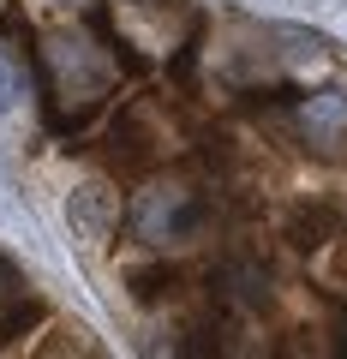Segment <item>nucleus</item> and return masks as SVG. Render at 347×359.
<instances>
[{
  "label": "nucleus",
  "instance_id": "423d86ee",
  "mask_svg": "<svg viewBox=\"0 0 347 359\" xmlns=\"http://www.w3.org/2000/svg\"><path fill=\"white\" fill-rule=\"evenodd\" d=\"M299 120H306V132H335V126H347V96H341V90H323V96H306Z\"/></svg>",
  "mask_w": 347,
  "mask_h": 359
},
{
  "label": "nucleus",
  "instance_id": "f257e3e1",
  "mask_svg": "<svg viewBox=\"0 0 347 359\" xmlns=\"http://www.w3.org/2000/svg\"><path fill=\"white\" fill-rule=\"evenodd\" d=\"M132 222H138V240H150V245H186L204 228V204L186 186H156V192L138 198V216Z\"/></svg>",
  "mask_w": 347,
  "mask_h": 359
},
{
  "label": "nucleus",
  "instance_id": "20e7f679",
  "mask_svg": "<svg viewBox=\"0 0 347 359\" xmlns=\"http://www.w3.org/2000/svg\"><path fill=\"white\" fill-rule=\"evenodd\" d=\"M216 299L222 306H233V311H264L270 306V269L264 264H252V257H240V264H222V276H216Z\"/></svg>",
  "mask_w": 347,
  "mask_h": 359
},
{
  "label": "nucleus",
  "instance_id": "39448f33",
  "mask_svg": "<svg viewBox=\"0 0 347 359\" xmlns=\"http://www.w3.org/2000/svg\"><path fill=\"white\" fill-rule=\"evenodd\" d=\"M335 233V216L323 204H311V210H294L287 216V245H299V252H318L323 240Z\"/></svg>",
  "mask_w": 347,
  "mask_h": 359
},
{
  "label": "nucleus",
  "instance_id": "6e6552de",
  "mask_svg": "<svg viewBox=\"0 0 347 359\" xmlns=\"http://www.w3.org/2000/svg\"><path fill=\"white\" fill-rule=\"evenodd\" d=\"M323 245H329V269H323V282H329L335 294H347V233L335 228V233H329Z\"/></svg>",
  "mask_w": 347,
  "mask_h": 359
},
{
  "label": "nucleus",
  "instance_id": "0eeeda50",
  "mask_svg": "<svg viewBox=\"0 0 347 359\" xmlns=\"http://www.w3.org/2000/svg\"><path fill=\"white\" fill-rule=\"evenodd\" d=\"M174 282H180L174 269H138V276H132V299H138V306H156V299H174Z\"/></svg>",
  "mask_w": 347,
  "mask_h": 359
},
{
  "label": "nucleus",
  "instance_id": "f03ea898",
  "mask_svg": "<svg viewBox=\"0 0 347 359\" xmlns=\"http://www.w3.org/2000/svg\"><path fill=\"white\" fill-rule=\"evenodd\" d=\"M48 66L60 72V84H66V96H102V84H108V66L96 60V48L90 42H78V36H48Z\"/></svg>",
  "mask_w": 347,
  "mask_h": 359
},
{
  "label": "nucleus",
  "instance_id": "1a4fd4ad",
  "mask_svg": "<svg viewBox=\"0 0 347 359\" xmlns=\"http://www.w3.org/2000/svg\"><path fill=\"white\" fill-rule=\"evenodd\" d=\"M13 102H18V66L6 60V54H0V114H6Z\"/></svg>",
  "mask_w": 347,
  "mask_h": 359
},
{
  "label": "nucleus",
  "instance_id": "7ed1b4c3",
  "mask_svg": "<svg viewBox=\"0 0 347 359\" xmlns=\"http://www.w3.org/2000/svg\"><path fill=\"white\" fill-rule=\"evenodd\" d=\"M66 222H72V233H78V245H102L108 233H114V222H120V198L108 192L102 180H90V186H78L72 198H66Z\"/></svg>",
  "mask_w": 347,
  "mask_h": 359
}]
</instances>
